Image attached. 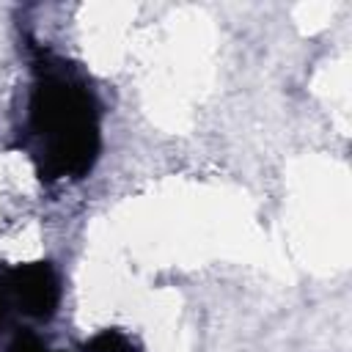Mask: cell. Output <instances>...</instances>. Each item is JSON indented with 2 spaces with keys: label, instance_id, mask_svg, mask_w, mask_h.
I'll return each mask as SVG.
<instances>
[{
  "label": "cell",
  "instance_id": "cell-3",
  "mask_svg": "<svg viewBox=\"0 0 352 352\" xmlns=\"http://www.w3.org/2000/svg\"><path fill=\"white\" fill-rule=\"evenodd\" d=\"M82 352H140V346L126 333L110 327V330H99L96 336H91L82 344Z\"/></svg>",
  "mask_w": 352,
  "mask_h": 352
},
{
  "label": "cell",
  "instance_id": "cell-4",
  "mask_svg": "<svg viewBox=\"0 0 352 352\" xmlns=\"http://www.w3.org/2000/svg\"><path fill=\"white\" fill-rule=\"evenodd\" d=\"M6 352H58V349H52V346H50L41 336H36L33 330H19V333L8 341Z\"/></svg>",
  "mask_w": 352,
  "mask_h": 352
},
{
  "label": "cell",
  "instance_id": "cell-5",
  "mask_svg": "<svg viewBox=\"0 0 352 352\" xmlns=\"http://www.w3.org/2000/svg\"><path fill=\"white\" fill-rule=\"evenodd\" d=\"M8 314H11V311H8V305H6V297L0 294V324H3V319H6Z\"/></svg>",
  "mask_w": 352,
  "mask_h": 352
},
{
  "label": "cell",
  "instance_id": "cell-1",
  "mask_svg": "<svg viewBox=\"0 0 352 352\" xmlns=\"http://www.w3.org/2000/svg\"><path fill=\"white\" fill-rule=\"evenodd\" d=\"M28 129L36 140L41 179H80L99 157V113L94 94L60 69H47L33 85Z\"/></svg>",
  "mask_w": 352,
  "mask_h": 352
},
{
  "label": "cell",
  "instance_id": "cell-2",
  "mask_svg": "<svg viewBox=\"0 0 352 352\" xmlns=\"http://www.w3.org/2000/svg\"><path fill=\"white\" fill-rule=\"evenodd\" d=\"M0 294L6 297L8 311L47 322L60 305V278L50 261L19 264L0 275Z\"/></svg>",
  "mask_w": 352,
  "mask_h": 352
}]
</instances>
